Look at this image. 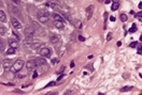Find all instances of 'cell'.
Here are the masks:
<instances>
[{"label": "cell", "instance_id": "obj_1", "mask_svg": "<svg viewBox=\"0 0 142 95\" xmlns=\"http://www.w3.org/2000/svg\"><path fill=\"white\" fill-rule=\"evenodd\" d=\"M24 66V61L23 60H17L14 62V64L12 65V72L17 73L22 70V67Z\"/></svg>", "mask_w": 142, "mask_h": 95}, {"label": "cell", "instance_id": "obj_2", "mask_svg": "<svg viewBox=\"0 0 142 95\" xmlns=\"http://www.w3.org/2000/svg\"><path fill=\"white\" fill-rule=\"evenodd\" d=\"M40 55H41L42 57L49 58V57H51V49L47 48V47H44V48H42L41 50H40Z\"/></svg>", "mask_w": 142, "mask_h": 95}, {"label": "cell", "instance_id": "obj_3", "mask_svg": "<svg viewBox=\"0 0 142 95\" xmlns=\"http://www.w3.org/2000/svg\"><path fill=\"white\" fill-rule=\"evenodd\" d=\"M36 32V29L33 28L32 26H29V27H27V28L25 29V35L26 36H28V35H33Z\"/></svg>", "mask_w": 142, "mask_h": 95}, {"label": "cell", "instance_id": "obj_4", "mask_svg": "<svg viewBox=\"0 0 142 95\" xmlns=\"http://www.w3.org/2000/svg\"><path fill=\"white\" fill-rule=\"evenodd\" d=\"M26 67H27L29 71H32L35 70L36 67H37V65H36V62L35 60H29L27 63H26Z\"/></svg>", "mask_w": 142, "mask_h": 95}, {"label": "cell", "instance_id": "obj_5", "mask_svg": "<svg viewBox=\"0 0 142 95\" xmlns=\"http://www.w3.org/2000/svg\"><path fill=\"white\" fill-rule=\"evenodd\" d=\"M93 12H94V7H93V5H89V7L86 8V17H87V19L92 18Z\"/></svg>", "mask_w": 142, "mask_h": 95}, {"label": "cell", "instance_id": "obj_6", "mask_svg": "<svg viewBox=\"0 0 142 95\" xmlns=\"http://www.w3.org/2000/svg\"><path fill=\"white\" fill-rule=\"evenodd\" d=\"M11 23H12V26H13L15 29H21V23H19L18 20H17L16 18H12L11 19Z\"/></svg>", "mask_w": 142, "mask_h": 95}, {"label": "cell", "instance_id": "obj_7", "mask_svg": "<svg viewBox=\"0 0 142 95\" xmlns=\"http://www.w3.org/2000/svg\"><path fill=\"white\" fill-rule=\"evenodd\" d=\"M10 8H11V9H10V10H11L12 12H13L14 14H15V15H18V17H19V18H21V19H23V15H22V13L18 11V10L16 9V8H15V7H13V5H10Z\"/></svg>", "mask_w": 142, "mask_h": 95}, {"label": "cell", "instance_id": "obj_8", "mask_svg": "<svg viewBox=\"0 0 142 95\" xmlns=\"http://www.w3.org/2000/svg\"><path fill=\"white\" fill-rule=\"evenodd\" d=\"M9 45L10 47H13V48H16L17 46H18V43H17L16 40H13V39H9Z\"/></svg>", "mask_w": 142, "mask_h": 95}, {"label": "cell", "instance_id": "obj_9", "mask_svg": "<svg viewBox=\"0 0 142 95\" xmlns=\"http://www.w3.org/2000/svg\"><path fill=\"white\" fill-rule=\"evenodd\" d=\"M36 65L37 66H42V65H45V60H43V58H38L35 60Z\"/></svg>", "mask_w": 142, "mask_h": 95}, {"label": "cell", "instance_id": "obj_10", "mask_svg": "<svg viewBox=\"0 0 142 95\" xmlns=\"http://www.w3.org/2000/svg\"><path fill=\"white\" fill-rule=\"evenodd\" d=\"M41 44L42 43L40 42V41H32V43L30 44V46H31V48L37 49V48H39V47L41 46Z\"/></svg>", "mask_w": 142, "mask_h": 95}, {"label": "cell", "instance_id": "obj_11", "mask_svg": "<svg viewBox=\"0 0 142 95\" xmlns=\"http://www.w3.org/2000/svg\"><path fill=\"white\" fill-rule=\"evenodd\" d=\"M2 65H3V67H5V71H9L10 68H11V61H10V60H5V61H3Z\"/></svg>", "mask_w": 142, "mask_h": 95}, {"label": "cell", "instance_id": "obj_12", "mask_svg": "<svg viewBox=\"0 0 142 95\" xmlns=\"http://www.w3.org/2000/svg\"><path fill=\"white\" fill-rule=\"evenodd\" d=\"M50 41H51L52 44H55V45H56V43L59 42V37L57 36L56 34H53V35L51 36V39H50Z\"/></svg>", "mask_w": 142, "mask_h": 95}, {"label": "cell", "instance_id": "obj_13", "mask_svg": "<svg viewBox=\"0 0 142 95\" xmlns=\"http://www.w3.org/2000/svg\"><path fill=\"white\" fill-rule=\"evenodd\" d=\"M54 25H55V27L57 29H64V27H65V25H64V23L63 21H55V23H54Z\"/></svg>", "mask_w": 142, "mask_h": 95}, {"label": "cell", "instance_id": "obj_14", "mask_svg": "<svg viewBox=\"0 0 142 95\" xmlns=\"http://www.w3.org/2000/svg\"><path fill=\"white\" fill-rule=\"evenodd\" d=\"M40 16H49V13H47L45 10H40L39 12H38V17Z\"/></svg>", "mask_w": 142, "mask_h": 95}, {"label": "cell", "instance_id": "obj_15", "mask_svg": "<svg viewBox=\"0 0 142 95\" xmlns=\"http://www.w3.org/2000/svg\"><path fill=\"white\" fill-rule=\"evenodd\" d=\"M7 28H5V26H0V35H2V36H5V34H7Z\"/></svg>", "mask_w": 142, "mask_h": 95}, {"label": "cell", "instance_id": "obj_16", "mask_svg": "<svg viewBox=\"0 0 142 95\" xmlns=\"http://www.w3.org/2000/svg\"><path fill=\"white\" fill-rule=\"evenodd\" d=\"M52 16H53V18L55 19L56 21H63V23H64V19H63V17H61L60 15H58V14H53Z\"/></svg>", "mask_w": 142, "mask_h": 95}, {"label": "cell", "instance_id": "obj_17", "mask_svg": "<svg viewBox=\"0 0 142 95\" xmlns=\"http://www.w3.org/2000/svg\"><path fill=\"white\" fill-rule=\"evenodd\" d=\"M0 21H2V23L7 21V17H5V14L3 11H0Z\"/></svg>", "mask_w": 142, "mask_h": 95}, {"label": "cell", "instance_id": "obj_18", "mask_svg": "<svg viewBox=\"0 0 142 95\" xmlns=\"http://www.w3.org/2000/svg\"><path fill=\"white\" fill-rule=\"evenodd\" d=\"M5 42L3 40H0V51H5Z\"/></svg>", "mask_w": 142, "mask_h": 95}, {"label": "cell", "instance_id": "obj_19", "mask_svg": "<svg viewBox=\"0 0 142 95\" xmlns=\"http://www.w3.org/2000/svg\"><path fill=\"white\" fill-rule=\"evenodd\" d=\"M39 20L41 21V23H47V21H49V16H40Z\"/></svg>", "mask_w": 142, "mask_h": 95}, {"label": "cell", "instance_id": "obj_20", "mask_svg": "<svg viewBox=\"0 0 142 95\" xmlns=\"http://www.w3.org/2000/svg\"><path fill=\"white\" fill-rule=\"evenodd\" d=\"M61 15H63V16H65L66 19H68V20H71V16H70L69 13H66V12H61Z\"/></svg>", "mask_w": 142, "mask_h": 95}, {"label": "cell", "instance_id": "obj_21", "mask_svg": "<svg viewBox=\"0 0 142 95\" xmlns=\"http://www.w3.org/2000/svg\"><path fill=\"white\" fill-rule=\"evenodd\" d=\"M51 8H53L54 10H57V11H60V7L57 4H55V3H51V4H49Z\"/></svg>", "mask_w": 142, "mask_h": 95}, {"label": "cell", "instance_id": "obj_22", "mask_svg": "<svg viewBox=\"0 0 142 95\" xmlns=\"http://www.w3.org/2000/svg\"><path fill=\"white\" fill-rule=\"evenodd\" d=\"M119 2H114L113 4H112V11H116L117 9H119Z\"/></svg>", "mask_w": 142, "mask_h": 95}, {"label": "cell", "instance_id": "obj_23", "mask_svg": "<svg viewBox=\"0 0 142 95\" xmlns=\"http://www.w3.org/2000/svg\"><path fill=\"white\" fill-rule=\"evenodd\" d=\"M7 53H8V55H13V53H15V48H13V47H10V48L8 49Z\"/></svg>", "mask_w": 142, "mask_h": 95}, {"label": "cell", "instance_id": "obj_24", "mask_svg": "<svg viewBox=\"0 0 142 95\" xmlns=\"http://www.w3.org/2000/svg\"><path fill=\"white\" fill-rule=\"evenodd\" d=\"M136 31H137V26H136L135 24H133V27H131V28L129 29V32H130V33H133V32H136Z\"/></svg>", "mask_w": 142, "mask_h": 95}, {"label": "cell", "instance_id": "obj_25", "mask_svg": "<svg viewBox=\"0 0 142 95\" xmlns=\"http://www.w3.org/2000/svg\"><path fill=\"white\" fill-rule=\"evenodd\" d=\"M131 90V87H124V88L121 89V92H126V91Z\"/></svg>", "mask_w": 142, "mask_h": 95}, {"label": "cell", "instance_id": "obj_26", "mask_svg": "<svg viewBox=\"0 0 142 95\" xmlns=\"http://www.w3.org/2000/svg\"><path fill=\"white\" fill-rule=\"evenodd\" d=\"M121 20L122 21H126L127 20V16L125 14H121Z\"/></svg>", "mask_w": 142, "mask_h": 95}, {"label": "cell", "instance_id": "obj_27", "mask_svg": "<svg viewBox=\"0 0 142 95\" xmlns=\"http://www.w3.org/2000/svg\"><path fill=\"white\" fill-rule=\"evenodd\" d=\"M136 17H137V18L139 19L140 21H141V20H142V13H141V12H139V13H138L137 15H136Z\"/></svg>", "mask_w": 142, "mask_h": 95}, {"label": "cell", "instance_id": "obj_28", "mask_svg": "<svg viewBox=\"0 0 142 95\" xmlns=\"http://www.w3.org/2000/svg\"><path fill=\"white\" fill-rule=\"evenodd\" d=\"M112 39V33H108V36H107V41H111Z\"/></svg>", "mask_w": 142, "mask_h": 95}, {"label": "cell", "instance_id": "obj_29", "mask_svg": "<svg viewBox=\"0 0 142 95\" xmlns=\"http://www.w3.org/2000/svg\"><path fill=\"white\" fill-rule=\"evenodd\" d=\"M136 46H137V42H133V43L130 44V47H131V48H135Z\"/></svg>", "mask_w": 142, "mask_h": 95}, {"label": "cell", "instance_id": "obj_30", "mask_svg": "<svg viewBox=\"0 0 142 95\" xmlns=\"http://www.w3.org/2000/svg\"><path fill=\"white\" fill-rule=\"evenodd\" d=\"M78 39H79L80 41H81V42H84V41H85V39H84V37L82 36V35H79V36H78Z\"/></svg>", "mask_w": 142, "mask_h": 95}, {"label": "cell", "instance_id": "obj_31", "mask_svg": "<svg viewBox=\"0 0 142 95\" xmlns=\"http://www.w3.org/2000/svg\"><path fill=\"white\" fill-rule=\"evenodd\" d=\"M138 53L141 55V44H139V48H138Z\"/></svg>", "mask_w": 142, "mask_h": 95}, {"label": "cell", "instance_id": "obj_32", "mask_svg": "<svg viewBox=\"0 0 142 95\" xmlns=\"http://www.w3.org/2000/svg\"><path fill=\"white\" fill-rule=\"evenodd\" d=\"M56 63H58V59H57V58L53 59V64H56Z\"/></svg>", "mask_w": 142, "mask_h": 95}, {"label": "cell", "instance_id": "obj_33", "mask_svg": "<svg viewBox=\"0 0 142 95\" xmlns=\"http://www.w3.org/2000/svg\"><path fill=\"white\" fill-rule=\"evenodd\" d=\"M52 86H55V82H54V81H52V82H50V83L47 84V87H52Z\"/></svg>", "mask_w": 142, "mask_h": 95}, {"label": "cell", "instance_id": "obj_34", "mask_svg": "<svg viewBox=\"0 0 142 95\" xmlns=\"http://www.w3.org/2000/svg\"><path fill=\"white\" fill-rule=\"evenodd\" d=\"M110 20H111V21H115V17L114 16H111V17H110Z\"/></svg>", "mask_w": 142, "mask_h": 95}, {"label": "cell", "instance_id": "obj_35", "mask_svg": "<svg viewBox=\"0 0 142 95\" xmlns=\"http://www.w3.org/2000/svg\"><path fill=\"white\" fill-rule=\"evenodd\" d=\"M12 1H13V2H15V3H17V4H19V2H21L19 0H12Z\"/></svg>", "mask_w": 142, "mask_h": 95}, {"label": "cell", "instance_id": "obj_36", "mask_svg": "<svg viewBox=\"0 0 142 95\" xmlns=\"http://www.w3.org/2000/svg\"><path fill=\"white\" fill-rule=\"evenodd\" d=\"M37 76H38V74H37V73H33V75H32V78H37Z\"/></svg>", "mask_w": 142, "mask_h": 95}, {"label": "cell", "instance_id": "obj_37", "mask_svg": "<svg viewBox=\"0 0 142 95\" xmlns=\"http://www.w3.org/2000/svg\"><path fill=\"white\" fill-rule=\"evenodd\" d=\"M128 77H129V75H128V74H124V78H125V79H127Z\"/></svg>", "mask_w": 142, "mask_h": 95}, {"label": "cell", "instance_id": "obj_38", "mask_svg": "<svg viewBox=\"0 0 142 95\" xmlns=\"http://www.w3.org/2000/svg\"><path fill=\"white\" fill-rule=\"evenodd\" d=\"M63 77H65V75H61V76H59L58 77V81H60V79L63 78Z\"/></svg>", "mask_w": 142, "mask_h": 95}, {"label": "cell", "instance_id": "obj_39", "mask_svg": "<svg viewBox=\"0 0 142 95\" xmlns=\"http://www.w3.org/2000/svg\"><path fill=\"white\" fill-rule=\"evenodd\" d=\"M121 45H122V42L121 41H119V42H117V46H121Z\"/></svg>", "mask_w": 142, "mask_h": 95}, {"label": "cell", "instance_id": "obj_40", "mask_svg": "<svg viewBox=\"0 0 142 95\" xmlns=\"http://www.w3.org/2000/svg\"><path fill=\"white\" fill-rule=\"evenodd\" d=\"M105 3H107V4H108V3H110V2H111V0H105Z\"/></svg>", "mask_w": 142, "mask_h": 95}, {"label": "cell", "instance_id": "obj_41", "mask_svg": "<svg viewBox=\"0 0 142 95\" xmlns=\"http://www.w3.org/2000/svg\"><path fill=\"white\" fill-rule=\"evenodd\" d=\"M113 1H114V2H119V0H113Z\"/></svg>", "mask_w": 142, "mask_h": 95}, {"label": "cell", "instance_id": "obj_42", "mask_svg": "<svg viewBox=\"0 0 142 95\" xmlns=\"http://www.w3.org/2000/svg\"><path fill=\"white\" fill-rule=\"evenodd\" d=\"M0 7H2V2L1 1H0Z\"/></svg>", "mask_w": 142, "mask_h": 95}, {"label": "cell", "instance_id": "obj_43", "mask_svg": "<svg viewBox=\"0 0 142 95\" xmlns=\"http://www.w3.org/2000/svg\"><path fill=\"white\" fill-rule=\"evenodd\" d=\"M99 1H100V2H103V0H99Z\"/></svg>", "mask_w": 142, "mask_h": 95}]
</instances>
